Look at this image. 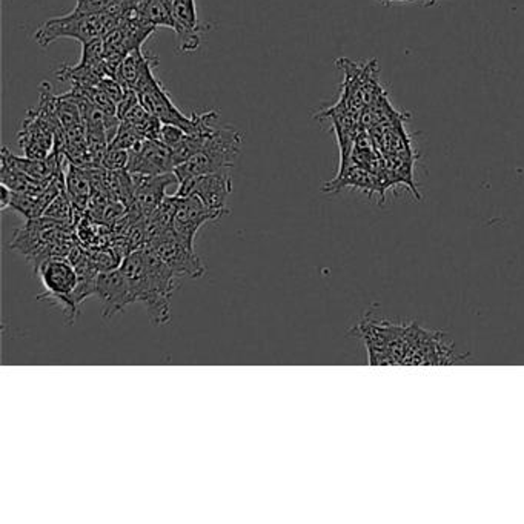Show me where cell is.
I'll list each match as a JSON object with an SVG mask.
<instances>
[{"instance_id": "obj_2", "label": "cell", "mask_w": 524, "mask_h": 524, "mask_svg": "<svg viewBox=\"0 0 524 524\" xmlns=\"http://www.w3.org/2000/svg\"><path fill=\"white\" fill-rule=\"evenodd\" d=\"M154 68L148 71L141 77V83L137 85L136 92L141 105L147 108L148 112L157 117L165 125H176L182 128L188 134L192 136L209 137L214 132V121L218 119L216 112H194L192 116H185L168 96L161 82L152 73Z\"/></svg>"}, {"instance_id": "obj_18", "label": "cell", "mask_w": 524, "mask_h": 524, "mask_svg": "<svg viewBox=\"0 0 524 524\" xmlns=\"http://www.w3.org/2000/svg\"><path fill=\"white\" fill-rule=\"evenodd\" d=\"M45 217H50L53 220L57 222L66 223V225H73L74 227V207L71 202L68 192L62 191L59 196L50 203V207L46 208Z\"/></svg>"}, {"instance_id": "obj_22", "label": "cell", "mask_w": 524, "mask_h": 524, "mask_svg": "<svg viewBox=\"0 0 524 524\" xmlns=\"http://www.w3.org/2000/svg\"><path fill=\"white\" fill-rule=\"evenodd\" d=\"M0 191H2V200H0V209L5 211L6 208L11 207V197H13V191L6 185H2L0 187Z\"/></svg>"}, {"instance_id": "obj_11", "label": "cell", "mask_w": 524, "mask_h": 524, "mask_svg": "<svg viewBox=\"0 0 524 524\" xmlns=\"http://www.w3.org/2000/svg\"><path fill=\"white\" fill-rule=\"evenodd\" d=\"M176 160L171 148L160 141H145L130 151L128 171L139 176H160L174 172Z\"/></svg>"}, {"instance_id": "obj_21", "label": "cell", "mask_w": 524, "mask_h": 524, "mask_svg": "<svg viewBox=\"0 0 524 524\" xmlns=\"http://www.w3.org/2000/svg\"><path fill=\"white\" fill-rule=\"evenodd\" d=\"M121 0H77L76 13H97L117 5Z\"/></svg>"}, {"instance_id": "obj_20", "label": "cell", "mask_w": 524, "mask_h": 524, "mask_svg": "<svg viewBox=\"0 0 524 524\" xmlns=\"http://www.w3.org/2000/svg\"><path fill=\"white\" fill-rule=\"evenodd\" d=\"M188 136V132L182 128H179L176 125H165L161 126L160 137H159V141L161 143H165L168 148H174L179 147L183 141H185V137Z\"/></svg>"}, {"instance_id": "obj_1", "label": "cell", "mask_w": 524, "mask_h": 524, "mask_svg": "<svg viewBox=\"0 0 524 524\" xmlns=\"http://www.w3.org/2000/svg\"><path fill=\"white\" fill-rule=\"evenodd\" d=\"M125 15L123 0L112 8H106L97 13H76L53 17L35 31L34 39L37 45L50 46L59 39H76L77 42H88L105 37L110 31L114 30Z\"/></svg>"}, {"instance_id": "obj_9", "label": "cell", "mask_w": 524, "mask_h": 524, "mask_svg": "<svg viewBox=\"0 0 524 524\" xmlns=\"http://www.w3.org/2000/svg\"><path fill=\"white\" fill-rule=\"evenodd\" d=\"M220 217H223V214L209 209L199 197H179V207L172 220V231L180 240L194 247L199 229L205 223L214 222Z\"/></svg>"}, {"instance_id": "obj_19", "label": "cell", "mask_w": 524, "mask_h": 524, "mask_svg": "<svg viewBox=\"0 0 524 524\" xmlns=\"http://www.w3.org/2000/svg\"><path fill=\"white\" fill-rule=\"evenodd\" d=\"M128 163H130V151L108 147L102 160V168H105L108 171H121L128 170Z\"/></svg>"}, {"instance_id": "obj_7", "label": "cell", "mask_w": 524, "mask_h": 524, "mask_svg": "<svg viewBox=\"0 0 524 524\" xmlns=\"http://www.w3.org/2000/svg\"><path fill=\"white\" fill-rule=\"evenodd\" d=\"M147 247L154 249L157 256L171 267L172 273L179 278H200L205 274V267L200 258L197 257L194 247H189L177 238L172 229L148 243Z\"/></svg>"}, {"instance_id": "obj_14", "label": "cell", "mask_w": 524, "mask_h": 524, "mask_svg": "<svg viewBox=\"0 0 524 524\" xmlns=\"http://www.w3.org/2000/svg\"><path fill=\"white\" fill-rule=\"evenodd\" d=\"M134 183H136V200L132 208H136L137 212L143 218L151 216L157 208L160 207L161 202L167 199L168 187L179 185L174 172H167L160 176H139L132 174Z\"/></svg>"}, {"instance_id": "obj_5", "label": "cell", "mask_w": 524, "mask_h": 524, "mask_svg": "<svg viewBox=\"0 0 524 524\" xmlns=\"http://www.w3.org/2000/svg\"><path fill=\"white\" fill-rule=\"evenodd\" d=\"M337 66L344 71V81H343L340 96L346 101L351 112L360 117L366 106L371 105L377 101L378 97L384 94V90L378 81L377 59L364 65H358L349 59H340L337 61Z\"/></svg>"}, {"instance_id": "obj_13", "label": "cell", "mask_w": 524, "mask_h": 524, "mask_svg": "<svg viewBox=\"0 0 524 524\" xmlns=\"http://www.w3.org/2000/svg\"><path fill=\"white\" fill-rule=\"evenodd\" d=\"M96 296L102 302V315L105 318L123 313L128 305L134 303L121 267L99 273Z\"/></svg>"}, {"instance_id": "obj_12", "label": "cell", "mask_w": 524, "mask_h": 524, "mask_svg": "<svg viewBox=\"0 0 524 524\" xmlns=\"http://www.w3.org/2000/svg\"><path fill=\"white\" fill-rule=\"evenodd\" d=\"M56 128L50 121L42 119L34 110L26 112L22 121V128L17 137L19 145L25 157L30 159H46L54 150V134Z\"/></svg>"}, {"instance_id": "obj_15", "label": "cell", "mask_w": 524, "mask_h": 524, "mask_svg": "<svg viewBox=\"0 0 524 524\" xmlns=\"http://www.w3.org/2000/svg\"><path fill=\"white\" fill-rule=\"evenodd\" d=\"M65 188L74 207V217H77V222H79L82 214L88 209L92 202V183L90 171L86 168L68 163V170L65 172ZM74 225H76V220H74Z\"/></svg>"}, {"instance_id": "obj_24", "label": "cell", "mask_w": 524, "mask_h": 524, "mask_svg": "<svg viewBox=\"0 0 524 524\" xmlns=\"http://www.w3.org/2000/svg\"><path fill=\"white\" fill-rule=\"evenodd\" d=\"M437 4V0H428V6H433Z\"/></svg>"}, {"instance_id": "obj_8", "label": "cell", "mask_w": 524, "mask_h": 524, "mask_svg": "<svg viewBox=\"0 0 524 524\" xmlns=\"http://www.w3.org/2000/svg\"><path fill=\"white\" fill-rule=\"evenodd\" d=\"M232 191L231 172H212L179 183L177 197L196 196L212 211L228 214L227 199Z\"/></svg>"}, {"instance_id": "obj_23", "label": "cell", "mask_w": 524, "mask_h": 524, "mask_svg": "<svg viewBox=\"0 0 524 524\" xmlns=\"http://www.w3.org/2000/svg\"><path fill=\"white\" fill-rule=\"evenodd\" d=\"M378 2H382L384 5H391V4H395V2H409V0H378Z\"/></svg>"}, {"instance_id": "obj_16", "label": "cell", "mask_w": 524, "mask_h": 524, "mask_svg": "<svg viewBox=\"0 0 524 524\" xmlns=\"http://www.w3.org/2000/svg\"><path fill=\"white\" fill-rule=\"evenodd\" d=\"M128 13L136 15L150 25L172 28V0H123Z\"/></svg>"}, {"instance_id": "obj_6", "label": "cell", "mask_w": 524, "mask_h": 524, "mask_svg": "<svg viewBox=\"0 0 524 524\" xmlns=\"http://www.w3.org/2000/svg\"><path fill=\"white\" fill-rule=\"evenodd\" d=\"M35 273L39 274L45 289V293L37 296V300L57 303L65 314L70 306L71 294L74 293L79 283V274L74 263L68 257L46 258L45 262L41 263L35 269Z\"/></svg>"}, {"instance_id": "obj_10", "label": "cell", "mask_w": 524, "mask_h": 524, "mask_svg": "<svg viewBox=\"0 0 524 524\" xmlns=\"http://www.w3.org/2000/svg\"><path fill=\"white\" fill-rule=\"evenodd\" d=\"M172 30L179 39V51L194 53L202 45V34L211 31L209 24H203L197 17L196 0H172Z\"/></svg>"}, {"instance_id": "obj_17", "label": "cell", "mask_w": 524, "mask_h": 524, "mask_svg": "<svg viewBox=\"0 0 524 524\" xmlns=\"http://www.w3.org/2000/svg\"><path fill=\"white\" fill-rule=\"evenodd\" d=\"M157 65H159L157 57L147 56L141 48H137L123 59L119 70H117L116 79L121 82L125 90L136 92L141 77L145 76L151 68H156Z\"/></svg>"}, {"instance_id": "obj_3", "label": "cell", "mask_w": 524, "mask_h": 524, "mask_svg": "<svg viewBox=\"0 0 524 524\" xmlns=\"http://www.w3.org/2000/svg\"><path fill=\"white\" fill-rule=\"evenodd\" d=\"M243 134L232 128H216L200 151L174 170L179 183L212 172H231L242 151Z\"/></svg>"}, {"instance_id": "obj_4", "label": "cell", "mask_w": 524, "mask_h": 524, "mask_svg": "<svg viewBox=\"0 0 524 524\" xmlns=\"http://www.w3.org/2000/svg\"><path fill=\"white\" fill-rule=\"evenodd\" d=\"M147 263L148 289L141 305L147 308L150 320L154 325H167L171 320L170 297L179 280L171 267L163 262L151 247H143Z\"/></svg>"}]
</instances>
